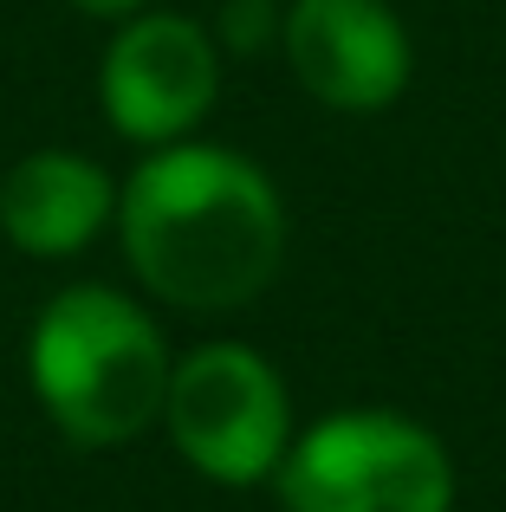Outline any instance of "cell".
I'll return each instance as SVG.
<instances>
[{"instance_id":"8","label":"cell","mask_w":506,"mask_h":512,"mask_svg":"<svg viewBox=\"0 0 506 512\" xmlns=\"http://www.w3.org/2000/svg\"><path fill=\"white\" fill-rule=\"evenodd\" d=\"M72 7L78 13H85V20H130V13H143V7H150V0H72Z\"/></svg>"},{"instance_id":"3","label":"cell","mask_w":506,"mask_h":512,"mask_svg":"<svg viewBox=\"0 0 506 512\" xmlns=\"http://www.w3.org/2000/svg\"><path fill=\"white\" fill-rule=\"evenodd\" d=\"M279 512H455L448 441L403 409H331L292 435L273 474Z\"/></svg>"},{"instance_id":"4","label":"cell","mask_w":506,"mask_h":512,"mask_svg":"<svg viewBox=\"0 0 506 512\" xmlns=\"http://www.w3.org/2000/svg\"><path fill=\"white\" fill-rule=\"evenodd\" d=\"M163 435L189 474L241 493L273 487L279 461L299 435V415H292V389L266 350L241 338H208L182 350L169 370Z\"/></svg>"},{"instance_id":"7","label":"cell","mask_w":506,"mask_h":512,"mask_svg":"<svg viewBox=\"0 0 506 512\" xmlns=\"http://www.w3.org/2000/svg\"><path fill=\"white\" fill-rule=\"evenodd\" d=\"M117 227V182L72 143L26 150L0 169V234L26 260H78Z\"/></svg>"},{"instance_id":"2","label":"cell","mask_w":506,"mask_h":512,"mask_svg":"<svg viewBox=\"0 0 506 512\" xmlns=\"http://www.w3.org/2000/svg\"><path fill=\"white\" fill-rule=\"evenodd\" d=\"M169 350L150 305L104 279H72L33 312L26 331V389L39 415L72 448L111 454L163 428Z\"/></svg>"},{"instance_id":"5","label":"cell","mask_w":506,"mask_h":512,"mask_svg":"<svg viewBox=\"0 0 506 512\" xmlns=\"http://www.w3.org/2000/svg\"><path fill=\"white\" fill-rule=\"evenodd\" d=\"M221 65L215 26L189 20L176 7H143L111 26V46L98 59V104L104 124L137 150L202 137L208 111L221 104Z\"/></svg>"},{"instance_id":"1","label":"cell","mask_w":506,"mask_h":512,"mask_svg":"<svg viewBox=\"0 0 506 512\" xmlns=\"http://www.w3.org/2000/svg\"><path fill=\"white\" fill-rule=\"evenodd\" d=\"M286 240V195L234 143L189 137L143 150V163L117 182L124 266L169 312H247L279 279Z\"/></svg>"},{"instance_id":"6","label":"cell","mask_w":506,"mask_h":512,"mask_svg":"<svg viewBox=\"0 0 506 512\" xmlns=\"http://www.w3.org/2000/svg\"><path fill=\"white\" fill-rule=\"evenodd\" d=\"M292 85L338 117H377L416 78V39L390 0H279Z\"/></svg>"}]
</instances>
